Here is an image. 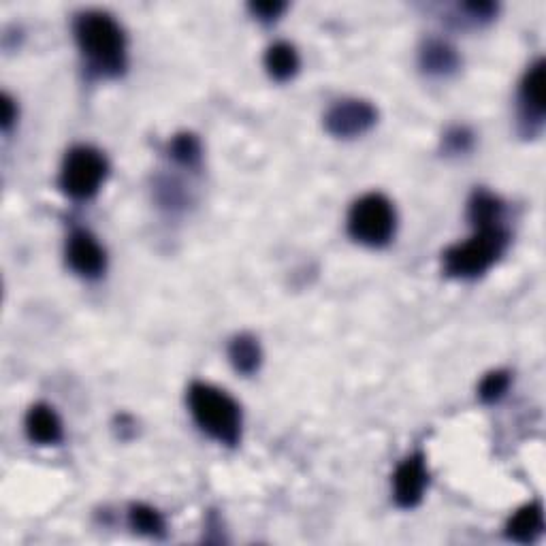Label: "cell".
<instances>
[{"label": "cell", "instance_id": "cell-16", "mask_svg": "<svg viewBox=\"0 0 546 546\" xmlns=\"http://www.w3.org/2000/svg\"><path fill=\"white\" fill-rule=\"evenodd\" d=\"M128 525L137 534L148 538H163L165 536V519L160 512L148 504H133L128 508Z\"/></svg>", "mask_w": 546, "mask_h": 546}, {"label": "cell", "instance_id": "cell-20", "mask_svg": "<svg viewBox=\"0 0 546 546\" xmlns=\"http://www.w3.org/2000/svg\"><path fill=\"white\" fill-rule=\"evenodd\" d=\"M442 146H444V152L451 154V156L468 154L474 148V133L465 126H455V128H451V131L444 133Z\"/></svg>", "mask_w": 546, "mask_h": 546}, {"label": "cell", "instance_id": "cell-12", "mask_svg": "<svg viewBox=\"0 0 546 546\" xmlns=\"http://www.w3.org/2000/svg\"><path fill=\"white\" fill-rule=\"evenodd\" d=\"M544 534V510L540 502L525 504L506 523V536L519 544H534Z\"/></svg>", "mask_w": 546, "mask_h": 546}, {"label": "cell", "instance_id": "cell-15", "mask_svg": "<svg viewBox=\"0 0 546 546\" xmlns=\"http://www.w3.org/2000/svg\"><path fill=\"white\" fill-rule=\"evenodd\" d=\"M265 69L276 82H288L299 71V54L291 43H273L265 54Z\"/></svg>", "mask_w": 546, "mask_h": 546}, {"label": "cell", "instance_id": "cell-21", "mask_svg": "<svg viewBox=\"0 0 546 546\" xmlns=\"http://www.w3.org/2000/svg\"><path fill=\"white\" fill-rule=\"evenodd\" d=\"M468 18L474 24H485V22H491L495 15H497V5L491 3V0H472V3H463L459 7Z\"/></svg>", "mask_w": 546, "mask_h": 546}, {"label": "cell", "instance_id": "cell-2", "mask_svg": "<svg viewBox=\"0 0 546 546\" xmlns=\"http://www.w3.org/2000/svg\"><path fill=\"white\" fill-rule=\"evenodd\" d=\"M188 406L201 431L216 442L235 446L242 440V408L227 391L207 382H192L188 389Z\"/></svg>", "mask_w": 546, "mask_h": 546}, {"label": "cell", "instance_id": "cell-1", "mask_svg": "<svg viewBox=\"0 0 546 546\" xmlns=\"http://www.w3.org/2000/svg\"><path fill=\"white\" fill-rule=\"evenodd\" d=\"M73 35L88 69L99 77H118L126 69V37L105 11H84L73 22Z\"/></svg>", "mask_w": 546, "mask_h": 546}, {"label": "cell", "instance_id": "cell-10", "mask_svg": "<svg viewBox=\"0 0 546 546\" xmlns=\"http://www.w3.org/2000/svg\"><path fill=\"white\" fill-rule=\"evenodd\" d=\"M419 64L429 77H448L459 71L461 58L448 41L427 39L419 52Z\"/></svg>", "mask_w": 546, "mask_h": 546}, {"label": "cell", "instance_id": "cell-7", "mask_svg": "<svg viewBox=\"0 0 546 546\" xmlns=\"http://www.w3.org/2000/svg\"><path fill=\"white\" fill-rule=\"evenodd\" d=\"M546 64L538 58L521 79L519 86V122L525 135L534 137L542 131L544 114H546Z\"/></svg>", "mask_w": 546, "mask_h": 546}, {"label": "cell", "instance_id": "cell-17", "mask_svg": "<svg viewBox=\"0 0 546 546\" xmlns=\"http://www.w3.org/2000/svg\"><path fill=\"white\" fill-rule=\"evenodd\" d=\"M169 156L173 158L175 165L186 167V169H197L201 165V158H203L199 137L192 135V133L175 135L169 141Z\"/></svg>", "mask_w": 546, "mask_h": 546}, {"label": "cell", "instance_id": "cell-11", "mask_svg": "<svg viewBox=\"0 0 546 546\" xmlns=\"http://www.w3.org/2000/svg\"><path fill=\"white\" fill-rule=\"evenodd\" d=\"M26 436L30 442H37L41 446H52L62 440V421L54 408L37 404L32 406L26 414Z\"/></svg>", "mask_w": 546, "mask_h": 546}, {"label": "cell", "instance_id": "cell-5", "mask_svg": "<svg viewBox=\"0 0 546 546\" xmlns=\"http://www.w3.org/2000/svg\"><path fill=\"white\" fill-rule=\"evenodd\" d=\"M107 173L109 163L103 152L90 146H75L62 160L58 184L67 197L88 201L103 188Z\"/></svg>", "mask_w": 546, "mask_h": 546}, {"label": "cell", "instance_id": "cell-13", "mask_svg": "<svg viewBox=\"0 0 546 546\" xmlns=\"http://www.w3.org/2000/svg\"><path fill=\"white\" fill-rule=\"evenodd\" d=\"M468 220L476 229H491V227H504V201L493 195V192L480 188L474 190L468 203Z\"/></svg>", "mask_w": 546, "mask_h": 546}, {"label": "cell", "instance_id": "cell-6", "mask_svg": "<svg viewBox=\"0 0 546 546\" xmlns=\"http://www.w3.org/2000/svg\"><path fill=\"white\" fill-rule=\"evenodd\" d=\"M378 122V111L363 99H342L325 114L327 133L337 139H355L372 131Z\"/></svg>", "mask_w": 546, "mask_h": 546}, {"label": "cell", "instance_id": "cell-23", "mask_svg": "<svg viewBox=\"0 0 546 546\" xmlns=\"http://www.w3.org/2000/svg\"><path fill=\"white\" fill-rule=\"evenodd\" d=\"M18 120V107H15V101L9 94H3V131H11V126Z\"/></svg>", "mask_w": 546, "mask_h": 546}, {"label": "cell", "instance_id": "cell-8", "mask_svg": "<svg viewBox=\"0 0 546 546\" xmlns=\"http://www.w3.org/2000/svg\"><path fill=\"white\" fill-rule=\"evenodd\" d=\"M67 263L69 267L86 280L101 278L107 269V254L90 231L75 229L67 242Z\"/></svg>", "mask_w": 546, "mask_h": 546}, {"label": "cell", "instance_id": "cell-3", "mask_svg": "<svg viewBox=\"0 0 546 546\" xmlns=\"http://www.w3.org/2000/svg\"><path fill=\"white\" fill-rule=\"evenodd\" d=\"M510 244L504 227L476 229L472 237L455 244L442 254L446 276L457 280H476L502 259Z\"/></svg>", "mask_w": 546, "mask_h": 546}, {"label": "cell", "instance_id": "cell-22", "mask_svg": "<svg viewBox=\"0 0 546 546\" xmlns=\"http://www.w3.org/2000/svg\"><path fill=\"white\" fill-rule=\"evenodd\" d=\"M284 11H286V3H280V0H263V3L250 5V13L254 15L256 20L265 22V24L276 22Z\"/></svg>", "mask_w": 546, "mask_h": 546}, {"label": "cell", "instance_id": "cell-19", "mask_svg": "<svg viewBox=\"0 0 546 546\" xmlns=\"http://www.w3.org/2000/svg\"><path fill=\"white\" fill-rule=\"evenodd\" d=\"M156 197H158L160 205L169 207V210H182V207L186 205V199H188L184 186L178 180H171V178L158 180Z\"/></svg>", "mask_w": 546, "mask_h": 546}, {"label": "cell", "instance_id": "cell-9", "mask_svg": "<svg viewBox=\"0 0 546 546\" xmlns=\"http://www.w3.org/2000/svg\"><path fill=\"white\" fill-rule=\"evenodd\" d=\"M429 485V470L421 453L410 455L401 461L393 476V495L401 508H414L423 502Z\"/></svg>", "mask_w": 546, "mask_h": 546}, {"label": "cell", "instance_id": "cell-4", "mask_svg": "<svg viewBox=\"0 0 546 546\" xmlns=\"http://www.w3.org/2000/svg\"><path fill=\"white\" fill-rule=\"evenodd\" d=\"M346 227L350 237L367 248L389 246L397 229L395 207L380 192H369L350 207Z\"/></svg>", "mask_w": 546, "mask_h": 546}, {"label": "cell", "instance_id": "cell-18", "mask_svg": "<svg viewBox=\"0 0 546 546\" xmlns=\"http://www.w3.org/2000/svg\"><path fill=\"white\" fill-rule=\"evenodd\" d=\"M510 389V374L504 372V369H495V372L487 374L483 380H480L478 387V397L485 401V404H497Z\"/></svg>", "mask_w": 546, "mask_h": 546}, {"label": "cell", "instance_id": "cell-14", "mask_svg": "<svg viewBox=\"0 0 546 546\" xmlns=\"http://www.w3.org/2000/svg\"><path fill=\"white\" fill-rule=\"evenodd\" d=\"M229 361L235 367V372L244 376H252L254 372H259L263 361V350L259 340L250 333L235 335L229 344Z\"/></svg>", "mask_w": 546, "mask_h": 546}]
</instances>
